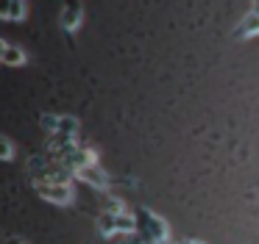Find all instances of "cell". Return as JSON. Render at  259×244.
<instances>
[{
	"mask_svg": "<svg viewBox=\"0 0 259 244\" xmlns=\"http://www.w3.org/2000/svg\"><path fill=\"white\" fill-rule=\"evenodd\" d=\"M259 36V14L256 11H248L234 28V39H253Z\"/></svg>",
	"mask_w": 259,
	"mask_h": 244,
	"instance_id": "9",
	"label": "cell"
},
{
	"mask_svg": "<svg viewBox=\"0 0 259 244\" xmlns=\"http://www.w3.org/2000/svg\"><path fill=\"white\" fill-rule=\"evenodd\" d=\"M3 244H28V241H25L23 236H17V233H12V236L3 238Z\"/></svg>",
	"mask_w": 259,
	"mask_h": 244,
	"instance_id": "12",
	"label": "cell"
},
{
	"mask_svg": "<svg viewBox=\"0 0 259 244\" xmlns=\"http://www.w3.org/2000/svg\"><path fill=\"white\" fill-rule=\"evenodd\" d=\"M12 158H14V142L0 133V161H12Z\"/></svg>",
	"mask_w": 259,
	"mask_h": 244,
	"instance_id": "11",
	"label": "cell"
},
{
	"mask_svg": "<svg viewBox=\"0 0 259 244\" xmlns=\"http://www.w3.org/2000/svg\"><path fill=\"white\" fill-rule=\"evenodd\" d=\"M28 17V0H0V20L23 22Z\"/></svg>",
	"mask_w": 259,
	"mask_h": 244,
	"instance_id": "8",
	"label": "cell"
},
{
	"mask_svg": "<svg viewBox=\"0 0 259 244\" xmlns=\"http://www.w3.org/2000/svg\"><path fill=\"white\" fill-rule=\"evenodd\" d=\"M81 20H84V6H81V0H64L62 14H59V25L67 33H73V31H78Z\"/></svg>",
	"mask_w": 259,
	"mask_h": 244,
	"instance_id": "7",
	"label": "cell"
},
{
	"mask_svg": "<svg viewBox=\"0 0 259 244\" xmlns=\"http://www.w3.org/2000/svg\"><path fill=\"white\" fill-rule=\"evenodd\" d=\"M95 227L101 236L112 238V236H134L137 230V222H134V214L131 211H117V214H112V211H101L95 219Z\"/></svg>",
	"mask_w": 259,
	"mask_h": 244,
	"instance_id": "3",
	"label": "cell"
},
{
	"mask_svg": "<svg viewBox=\"0 0 259 244\" xmlns=\"http://www.w3.org/2000/svg\"><path fill=\"white\" fill-rule=\"evenodd\" d=\"M179 244H206V241H201V238H181Z\"/></svg>",
	"mask_w": 259,
	"mask_h": 244,
	"instance_id": "13",
	"label": "cell"
},
{
	"mask_svg": "<svg viewBox=\"0 0 259 244\" xmlns=\"http://www.w3.org/2000/svg\"><path fill=\"white\" fill-rule=\"evenodd\" d=\"M39 125L48 136H67V139H78L81 136V125L75 116H59V114H39Z\"/></svg>",
	"mask_w": 259,
	"mask_h": 244,
	"instance_id": "4",
	"label": "cell"
},
{
	"mask_svg": "<svg viewBox=\"0 0 259 244\" xmlns=\"http://www.w3.org/2000/svg\"><path fill=\"white\" fill-rule=\"evenodd\" d=\"M128 244H148V241H142L140 236H131V238H128Z\"/></svg>",
	"mask_w": 259,
	"mask_h": 244,
	"instance_id": "14",
	"label": "cell"
},
{
	"mask_svg": "<svg viewBox=\"0 0 259 244\" xmlns=\"http://www.w3.org/2000/svg\"><path fill=\"white\" fill-rule=\"evenodd\" d=\"M251 11H256V14H259V0H251Z\"/></svg>",
	"mask_w": 259,
	"mask_h": 244,
	"instance_id": "16",
	"label": "cell"
},
{
	"mask_svg": "<svg viewBox=\"0 0 259 244\" xmlns=\"http://www.w3.org/2000/svg\"><path fill=\"white\" fill-rule=\"evenodd\" d=\"M28 175L34 183H73V172L64 169L59 161H53L48 153H36L28 158Z\"/></svg>",
	"mask_w": 259,
	"mask_h": 244,
	"instance_id": "2",
	"label": "cell"
},
{
	"mask_svg": "<svg viewBox=\"0 0 259 244\" xmlns=\"http://www.w3.org/2000/svg\"><path fill=\"white\" fill-rule=\"evenodd\" d=\"M36 186V194H39L42 200H48V203L53 205H73L75 194H73V183H34Z\"/></svg>",
	"mask_w": 259,
	"mask_h": 244,
	"instance_id": "5",
	"label": "cell"
},
{
	"mask_svg": "<svg viewBox=\"0 0 259 244\" xmlns=\"http://www.w3.org/2000/svg\"><path fill=\"white\" fill-rule=\"evenodd\" d=\"M73 180H84V183H90L92 189H98V192H103V194L112 192V177L103 172L101 164H92V166H81V169H75L73 172Z\"/></svg>",
	"mask_w": 259,
	"mask_h": 244,
	"instance_id": "6",
	"label": "cell"
},
{
	"mask_svg": "<svg viewBox=\"0 0 259 244\" xmlns=\"http://www.w3.org/2000/svg\"><path fill=\"white\" fill-rule=\"evenodd\" d=\"M137 230L134 236H140L148 244H170V225L151 208H137L134 211Z\"/></svg>",
	"mask_w": 259,
	"mask_h": 244,
	"instance_id": "1",
	"label": "cell"
},
{
	"mask_svg": "<svg viewBox=\"0 0 259 244\" xmlns=\"http://www.w3.org/2000/svg\"><path fill=\"white\" fill-rule=\"evenodd\" d=\"M25 61H28V55H25L23 47H17V44H6V50H3V64H9V67H23Z\"/></svg>",
	"mask_w": 259,
	"mask_h": 244,
	"instance_id": "10",
	"label": "cell"
},
{
	"mask_svg": "<svg viewBox=\"0 0 259 244\" xmlns=\"http://www.w3.org/2000/svg\"><path fill=\"white\" fill-rule=\"evenodd\" d=\"M6 44L9 42H3V39H0V61H3V50H6Z\"/></svg>",
	"mask_w": 259,
	"mask_h": 244,
	"instance_id": "15",
	"label": "cell"
}]
</instances>
